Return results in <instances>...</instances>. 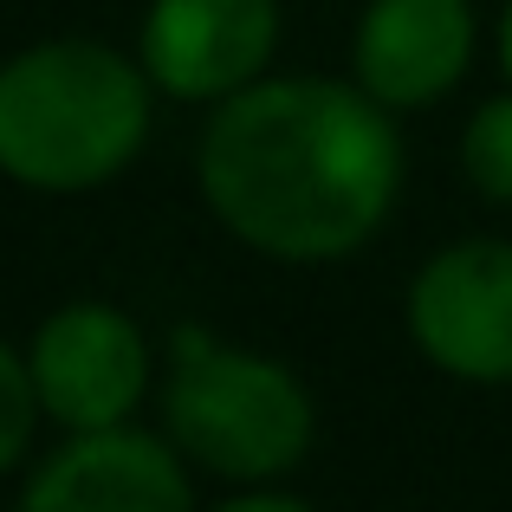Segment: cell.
Here are the masks:
<instances>
[{
    "mask_svg": "<svg viewBox=\"0 0 512 512\" xmlns=\"http://www.w3.org/2000/svg\"><path fill=\"white\" fill-rule=\"evenodd\" d=\"M396 182L389 117L331 78L240 85L201 137L208 208L273 260H344L376 234Z\"/></svg>",
    "mask_w": 512,
    "mask_h": 512,
    "instance_id": "6da1fadb",
    "label": "cell"
},
{
    "mask_svg": "<svg viewBox=\"0 0 512 512\" xmlns=\"http://www.w3.org/2000/svg\"><path fill=\"white\" fill-rule=\"evenodd\" d=\"M150 130V85L91 39H52L0 72V169L26 188L78 195L111 182Z\"/></svg>",
    "mask_w": 512,
    "mask_h": 512,
    "instance_id": "7a4b0ae2",
    "label": "cell"
},
{
    "mask_svg": "<svg viewBox=\"0 0 512 512\" xmlns=\"http://www.w3.org/2000/svg\"><path fill=\"white\" fill-rule=\"evenodd\" d=\"M169 435L221 480H266L299 467L312 448V396L266 357L214 344L208 331H175Z\"/></svg>",
    "mask_w": 512,
    "mask_h": 512,
    "instance_id": "3957f363",
    "label": "cell"
},
{
    "mask_svg": "<svg viewBox=\"0 0 512 512\" xmlns=\"http://www.w3.org/2000/svg\"><path fill=\"white\" fill-rule=\"evenodd\" d=\"M409 331L448 376L512 383V247L461 240L435 253L409 292Z\"/></svg>",
    "mask_w": 512,
    "mask_h": 512,
    "instance_id": "277c9868",
    "label": "cell"
},
{
    "mask_svg": "<svg viewBox=\"0 0 512 512\" xmlns=\"http://www.w3.org/2000/svg\"><path fill=\"white\" fill-rule=\"evenodd\" d=\"M33 383L52 422L78 428H117L150 389V344L111 305H65L33 338Z\"/></svg>",
    "mask_w": 512,
    "mask_h": 512,
    "instance_id": "5b68a950",
    "label": "cell"
},
{
    "mask_svg": "<svg viewBox=\"0 0 512 512\" xmlns=\"http://www.w3.org/2000/svg\"><path fill=\"white\" fill-rule=\"evenodd\" d=\"M279 39L273 0H156L143 20V72L169 98H234Z\"/></svg>",
    "mask_w": 512,
    "mask_h": 512,
    "instance_id": "8992f818",
    "label": "cell"
},
{
    "mask_svg": "<svg viewBox=\"0 0 512 512\" xmlns=\"http://www.w3.org/2000/svg\"><path fill=\"white\" fill-rule=\"evenodd\" d=\"M474 59L467 0H376L357 26V78L376 104H435Z\"/></svg>",
    "mask_w": 512,
    "mask_h": 512,
    "instance_id": "52a82bcc",
    "label": "cell"
},
{
    "mask_svg": "<svg viewBox=\"0 0 512 512\" xmlns=\"http://www.w3.org/2000/svg\"><path fill=\"white\" fill-rule=\"evenodd\" d=\"M20 512H188V480L163 441L91 428L39 467Z\"/></svg>",
    "mask_w": 512,
    "mask_h": 512,
    "instance_id": "ba28073f",
    "label": "cell"
},
{
    "mask_svg": "<svg viewBox=\"0 0 512 512\" xmlns=\"http://www.w3.org/2000/svg\"><path fill=\"white\" fill-rule=\"evenodd\" d=\"M467 175L487 201H512V98L480 104V117L467 124Z\"/></svg>",
    "mask_w": 512,
    "mask_h": 512,
    "instance_id": "9c48e42d",
    "label": "cell"
},
{
    "mask_svg": "<svg viewBox=\"0 0 512 512\" xmlns=\"http://www.w3.org/2000/svg\"><path fill=\"white\" fill-rule=\"evenodd\" d=\"M46 409L39 402V383H33V363H20L7 344H0V474L26 454L33 441V415Z\"/></svg>",
    "mask_w": 512,
    "mask_h": 512,
    "instance_id": "30bf717a",
    "label": "cell"
},
{
    "mask_svg": "<svg viewBox=\"0 0 512 512\" xmlns=\"http://www.w3.org/2000/svg\"><path fill=\"white\" fill-rule=\"evenodd\" d=\"M214 512H312V506H299V500H227V506H214Z\"/></svg>",
    "mask_w": 512,
    "mask_h": 512,
    "instance_id": "8fae6325",
    "label": "cell"
},
{
    "mask_svg": "<svg viewBox=\"0 0 512 512\" xmlns=\"http://www.w3.org/2000/svg\"><path fill=\"white\" fill-rule=\"evenodd\" d=\"M500 52H506V78H512V7H506V33H500Z\"/></svg>",
    "mask_w": 512,
    "mask_h": 512,
    "instance_id": "7c38bea8",
    "label": "cell"
}]
</instances>
